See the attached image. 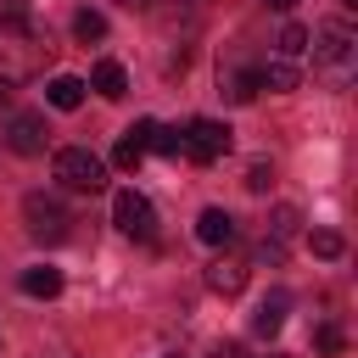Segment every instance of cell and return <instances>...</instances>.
<instances>
[{"label": "cell", "mask_w": 358, "mask_h": 358, "mask_svg": "<svg viewBox=\"0 0 358 358\" xmlns=\"http://www.w3.org/2000/svg\"><path fill=\"white\" fill-rule=\"evenodd\" d=\"M50 62V34L34 17H0V84H34Z\"/></svg>", "instance_id": "6da1fadb"}, {"label": "cell", "mask_w": 358, "mask_h": 358, "mask_svg": "<svg viewBox=\"0 0 358 358\" xmlns=\"http://www.w3.org/2000/svg\"><path fill=\"white\" fill-rule=\"evenodd\" d=\"M313 62H319V73L330 84H352V73H358V34L347 22H324L319 39H313Z\"/></svg>", "instance_id": "7a4b0ae2"}, {"label": "cell", "mask_w": 358, "mask_h": 358, "mask_svg": "<svg viewBox=\"0 0 358 358\" xmlns=\"http://www.w3.org/2000/svg\"><path fill=\"white\" fill-rule=\"evenodd\" d=\"M56 179L78 196H95V190H106V162L90 145H62L56 151Z\"/></svg>", "instance_id": "3957f363"}, {"label": "cell", "mask_w": 358, "mask_h": 358, "mask_svg": "<svg viewBox=\"0 0 358 358\" xmlns=\"http://www.w3.org/2000/svg\"><path fill=\"white\" fill-rule=\"evenodd\" d=\"M22 224H28V235L39 241V246H56V241H67V207L56 201V196H45V190H34V196H22Z\"/></svg>", "instance_id": "277c9868"}, {"label": "cell", "mask_w": 358, "mask_h": 358, "mask_svg": "<svg viewBox=\"0 0 358 358\" xmlns=\"http://www.w3.org/2000/svg\"><path fill=\"white\" fill-rule=\"evenodd\" d=\"M179 134H185V157L190 162H218L235 145L229 123H218V117H190V123H179Z\"/></svg>", "instance_id": "5b68a950"}, {"label": "cell", "mask_w": 358, "mask_h": 358, "mask_svg": "<svg viewBox=\"0 0 358 358\" xmlns=\"http://www.w3.org/2000/svg\"><path fill=\"white\" fill-rule=\"evenodd\" d=\"M112 224H117L129 241H157V207H151L134 185H123V190L112 196Z\"/></svg>", "instance_id": "8992f818"}, {"label": "cell", "mask_w": 358, "mask_h": 358, "mask_svg": "<svg viewBox=\"0 0 358 358\" xmlns=\"http://www.w3.org/2000/svg\"><path fill=\"white\" fill-rule=\"evenodd\" d=\"M0 134H6V145H11L17 157H39V151H45V140H50V129H45V117H39V112H11Z\"/></svg>", "instance_id": "52a82bcc"}, {"label": "cell", "mask_w": 358, "mask_h": 358, "mask_svg": "<svg viewBox=\"0 0 358 358\" xmlns=\"http://www.w3.org/2000/svg\"><path fill=\"white\" fill-rule=\"evenodd\" d=\"M207 291H218V296H241L246 291V257H213L207 263Z\"/></svg>", "instance_id": "ba28073f"}, {"label": "cell", "mask_w": 358, "mask_h": 358, "mask_svg": "<svg viewBox=\"0 0 358 358\" xmlns=\"http://www.w3.org/2000/svg\"><path fill=\"white\" fill-rule=\"evenodd\" d=\"M84 90H90L84 78H73V73H56V78L45 84V101H50L56 112H78V106H84Z\"/></svg>", "instance_id": "9c48e42d"}, {"label": "cell", "mask_w": 358, "mask_h": 358, "mask_svg": "<svg viewBox=\"0 0 358 358\" xmlns=\"http://www.w3.org/2000/svg\"><path fill=\"white\" fill-rule=\"evenodd\" d=\"M285 308H291V296H285V291H268V296L257 302V313H252V336H280Z\"/></svg>", "instance_id": "30bf717a"}, {"label": "cell", "mask_w": 358, "mask_h": 358, "mask_svg": "<svg viewBox=\"0 0 358 358\" xmlns=\"http://www.w3.org/2000/svg\"><path fill=\"white\" fill-rule=\"evenodd\" d=\"M90 90H95V95H106V101H123V95H129V73H123V62H95Z\"/></svg>", "instance_id": "8fae6325"}, {"label": "cell", "mask_w": 358, "mask_h": 358, "mask_svg": "<svg viewBox=\"0 0 358 358\" xmlns=\"http://www.w3.org/2000/svg\"><path fill=\"white\" fill-rule=\"evenodd\" d=\"M235 229H241V224H235L224 207H207V213L196 218V235H201L207 246H229V241H235Z\"/></svg>", "instance_id": "7c38bea8"}, {"label": "cell", "mask_w": 358, "mask_h": 358, "mask_svg": "<svg viewBox=\"0 0 358 358\" xmlns=\"http://www.w3.org/2000/svg\"><path fill=\"white\" fill-rule=\"evenodd\" d=\"M296 62H285V56H268L263 67H257V90H296Z\"/></svg>", "instance_id": "4fadbf2b"}, {"label": "cell", "mask_w": 358, "mask_h": 358, "mask_svg": "<svg viewBox=\"0 0 358 358\" xmlns=\"http://www.w3.org/2000/svg\"><path fill=\"white\" fill-rule=\"evenodd\" d=\"M218 84H224V95H229L235 106H246V101L257 95V67H229V73H218Z\"/></svg>", "instance_id": "5bb4252c"}, {"label": "cell", "mask_w": 358, "mask_h": 358, "mask_svg": "<svg viewBox=\"0 0 358 358\" xmlns=\"http://www.w3.org/2000/svg\"><path fill=\"white\" fill-rule=\"evenodd\" d=\"M28 296H62V268H22Z\"/></svg>", "instance_id": "9a60e30c"}, {"label": "cell", "mask_w": 358, "mask_h": 358, "mask_svg": "<svg viewBox=\"0 0 358 358\" xmlns=\"http://www.w3.org/2000/svg\"><path fill=\"white\" fill-rule=\"evenodd\" d=\"M73 34L90 45V39H106V17L95 11V6H84V11H73Z\"/></svg>", "instance_id": "2e32d148"}, {"label": "cell", "mask_w": 358, "mask_h": 358, "mask_svg": "<svg viewBox=\"0 0 358 358\" xmlns=\"http://www.w3.org/2000/svg\"><path fill=\"white\" fill-rule=\"evenodd\" d=\"M308 39H313V34H308L302 22H285V28H280V56H285V62H296V56L308 50Z\"/></svg>", "instance_id": "e0dca14e"}, {"label": "cell", "mask_w": 358, "mask_h": 358, "mask_svg": "<svg viewBox=\"0 0 358 358\" xmlns=\"http://www.w3.org/2000/svg\"><path fill=\"white\" fill-rule=\"evenodd\" d=\"M151 151H162V157H185V134L157 123V134H151Z\"/></svg>", "instance_id": "ac0fdd59"}, {"label": "cell", "mask_w": 358, "mask_h": 358, "mask_svg": "<svg viewBox=\"0 0 358 358\" xmlns=\"http://www.w3.org/2000/svg\"><path fill=\"white\" fill-rule=\"evenodd\" d=\"M313 347H319L324 358H336V352L347 347V336H341V324H319V336H313Z\"/></svg>", "instance_id": "d6986e66"}, {"label": "cell", "mask_w": 358, "mask_h": 358, "mask_svg": "<svg viewBox=\"0 0 358 358\" xmlns=\"http://www.w3.org/2000/svg\"><path fill=\"white\" fill-rule=\"evenodd\" d=\"M347 246H341V235L336 229H313V257H341Z\"/></svg>", "instance_id": "ffe728a7"}, {"label": "cell", "mask_w": 358, "mask_h": 358, "mask_svg": "<svg viewBox=\"0 0 358 358\" xmlns=\"http://www.w3.org/2000/svg\"><path fill=\"white\" fill-rule=\"evenodd\" d=\"M140 157H145V151H140V145H129V140H117V145H112V162H117L123 173H134V168H140Z\"/></svg>", "instance_id": "44dd1931"}, {"label": "cell", "mask_w": 358, "mask_h": 358, "mask_svg": "<svg viewBox=\"0 0 358 358\" xmlns=\"http://www.w3.org/2000/svg\"><path fill=\"white\" fill-rule=\"evenodd\" d=\"M268 179H274V173H268V162H252V168H246V190H252V196H263V190H268Z\"/></svg>", "instance_id": "7402d4cb"}, {"label": "cell", "mask_w": 358, "mask_h": 358, "mask_svg": "<svg viewBox=\"0 0 358 358\" xmlns=\"http://www.w3.org/2000/svg\"><path fill=\"white\" fill-rule=\"evenodd\" d=\"M0 17H34L28 0H0Z\"/></svg>", "instance_id": "603a6c76"}, {"label": "cell", "mask_w": 358, "mask_h": 358, "mask_svg": "<svg viewBox=\"0 0 358 358\" xmlns=\"http://www.w3.org/2000/svg\"><path fill=\"white\" fill-rule=\"evenodd\" d=\"M263 6H268V11H291L296 0H263Z\"/></svg>", "instance_id": "cb8c5ba5"}, {"label": "cell", "mask_w": 358, "mask_h": 358, "mask_svg": "<svg viewBox=\"0 0 358 358\" xmlns=\"http://www.w3.org/2000/svg\"><path fill=\"white\" fill-rule=\"evenodd\" d=\"M213 358H241V347H218V352H213Z\"/></svg>", "instance_id": "d4e9b609"}, {"label": "cell", "mask_w": 358, "mask_h": 358, "mask_svg": "<svg viewBox=\"0 0 358 358\" xmlns=\"http://www.w3.org/2000/svg\"><path fill=\"white\" fill-rule=\"evenodd\" d=\"M162 358H185V352H162Z\"/></svg>", "instance_id": "484cf974"}, {"label": "cell", "mask_w": 358, "mask_h": 358, "mask_svg": "<svg viewBox=\"0 0 358 358\" xmlns=\"http://www.w3.org/2000/svg\"><path fill=\"white\" fill-rule=\"evenodd\" d=\"M274 358H280V352H274Z\"/></svg>", "instance_id": "4316f807"}]
</instances>
